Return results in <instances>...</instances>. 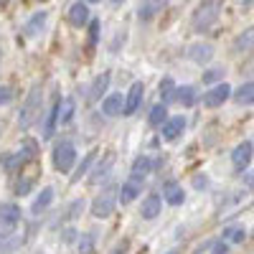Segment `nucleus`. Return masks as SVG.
I'll use <instances>...</instances> for the list:
<instances>
[{"label": "nucleus", "instance_id": "f03ea898", "mask_svg": "<svg viewBox=\"0 0 254 254\" xmlns=\"http://www.w3.org/2000/svg\"><path fill=\"white\" fill-rule=\"evenodd\" d=\"M41 110H44V92H41V84H36V87H31L23 107H20V112H18L20 130H31L33 122L41 117Z\"/></svg>", "mask_w": 254, "mask_h": 254}, {"label": "nucleus", "instance_id": "f3484780", "mask_svg": "<svg viewBox=\"0 0 254 254\" xmlns=\"http://www.w3.org/2000/svg\"><path fill=\"white\" fill-rule=\"evenodd\" d=\"M160 127H163V137L165 140H176L186 130V117H181V115L178 117H171V120H165Z\"/></svg>", "mask_w": 254, "mask_h": 254}, {"label": "nucleus", "instance_id": "c756f323", "mask_svg": "<svg viewBox=\"0 0 254 254\" xmlns=\"http://www.w3.org/2000/svg\"><path fill=\"white\" fill-rule=\"evenodd\" d=\"M56 125H59V115H56V104H54V110L49 112L46 125H44V140H51V137H54V132H56Z\"/></svg>", "mask_w": 254, "mask_h": 254}, {"label": "nucleus", "instance_id": "39448f33", "mask_svg": "<svg viewBox=\"0 0 254 254\" xmlns=\"http://www.w3.org/2000/svg\"><path fill=\"white\" fill-rule=\"evenodd\" d=\"M231 97V87L226 81H221V84H214L208 92H203V107H208V110H216V107H221V104L226 102Z\"/></svg>", "mask_w": 254, "mask_h": 254}, {"label": "nucleus", "instance_id": "c9c22d12", "mask_svg": "<svg viewBox=\"0 0 254 254\" xmlns=\"http://www.w3.org/2000/svg\"><path fill=\"white\" fill-rule=\"evenodd\" d=\"M224 79V69H208L206 74H203V84H216V81H221Z\"/></svg>", "mask_w": 254, "mask_h": 254}, {"label": "nucleus", "instance_id": "dca6fc26", "mask_svg": "<svg viewBox=\"0 0 254 254\" xmlns=\"http://www.w3.org/2000/svg\"><path fill=\"white\" fill-rule=\"evenodd\" d=\"M110 81H112V74H110V71H102V74L92 81V87H89V102H99L102 94L110 89Z\"/></svg>", "mask_w": 254, "mask_h": 254}, {"label": "nucleus", "instance_id": "f8f14e48", "mask_svg": "<svg viewBox=\"0 0 254 254\" xmlns=\"http://www.w3.org/2000/svg\"><path fill=\"white\" fill-rule=\"evenodd\" d=\"M46 20H49V13L46 10H36L31 18H28V23H26V36L28 38H36V36H41L44 33V28H46Z\"/></svg>", "mask_w": 254, "mask_h": 254}, {"label": "nucleus", "instance_id": "2eb2a0df", "mask_svg": "<svg viewBox=\"0 0 254 254\" xmlns=\"http://www.w3.org/2000/svg\"><path fill=\"white\" fill-rule=\"evenodd\" d=\"M165 3H168V0H142L140 8H137V18L147 23V20H153L165 8Z\"/></svg>", "mask_w": 254, "mask_h": 254}, {"label": "nucleus", "instance_id": "423d86ee", "mask_svg": "<svg viewBox=\"0 0 254 254\" xmlns=\"http://www.w3.org/2000/svg\"><path fill=\"white\" fill-rule=\"evenodd\" d=\"M142 97H145V84L142 81H135L132 87H130V92H127V97H125V104H122V115H135L137 110H140V104H142Z\"/></svg>", "mask_w": 254, "mask_h": 254}, {"label": "nucleus", "instance_id": "aec40b11", "mask_svg": "<svg viewBox=\"0 0 254 254\" xmlns=\"http://www.w3.org/2000/svg\"><path fill=\"white\" fill-rule=\"evenodd\" d=\"M231 97L237 99L239 107H252V102H254V84L252 81H244L237 92L231 89Z\"/></svg>", "mask_w": 254, "mask_h": 254}, {"label": "nucleus", "instance_id": "bb28decb", "mask_svg": "<svg viewBox=\"0 0 254 254\" xmlns=\"http://www.w3.org/2000/svg\"><path fill=\"white\" fill-rule=\"evenodd\" d=\"M165 120H168V107L160 102V104H155V107L150 110V117H147V122H150V127H160Z\"/></svg>", "mask_w": 254, "mask_h": 254}, {"label": "nucleus", "instance_id": "79ce46f5", "mask_svg": "<svg viewBox=\"0 0 254 254\" xmlns=\"http://www.w3.org/2000/svg\"><path fill=\"white\" fill-rule=\"evenodd\" d=\"M112 3H115V5H120V3H125V0H112Z\"/></svg>", "mask_w": 254, "mask_h": 254}, {"label": "nucleus", "instance_id": "c85d7f7f", "mask_svg": "<svg viewBox=\"0 0 254 254\" xmlns=\"http://www.w3.org/2000/svg\"><path fill=\"white\" fill-rule=\"evenodd\" d=\"M94 231H87V234H81L79 237V254H94Z\"/></svg>", "mask_w": 254, "mask_h": 254}, {"label": "nucleus", "instance_id": "4468645a", "mask_svg": "<svg viewBox=\"0 0 254 254\" xmlns=\"http://www.w3.org/2000/svg\"><path fill=\"white\" fill-rule=\"evenodd\" d=\"M160 208H163L160 196H158V193H150V196L142 201V206H140V216H142L145 221H153V219H158Z\"/></svg>", "mask_w": 254, "mask_h": 254}, {"label": "nucleus", "instance_id": "4c0bfd02", "mask_svg": "<svg viewBox=\"0 0 254 254\" xmlns=\"http://www.w3.org/2000/svg\"><path fill=\"white\" fill-rule=\"evenodd\" d=\"M84 211V198H76L71 206H69V214H66V219H76L79 214Z\"/></svg>", "mask_w": 254, "mask_h": 254}, {"label": "nucleus", "instance_id": "393cba45", "mask_svg": "<svg viewBox=\"0 0 254 254\" xmlns=\"http://www.w3.org/2000/svg\"><path fill=\"white\" fill-rule=\"evenodd\" d=\"M147 173H153V160L147 155H137L132 160V176L135 178H145Z\"/></svg>", "mask_w": 254, "mask_h": 254}, {"label": "nucleus", "instance_id": "cd10ccee", "mask_svg": "<svg viewBox=\"0 0 254 254\" xmlns=\"http://www.w3.org/2000/svg\"><path fill=\"white\" fill-rule=\"evenodd\" d=\"M160 99H163V104H168L171 99H176V81H173L171 76H165V79L160 81Z\"/></svg>", "mask_w": 254, "mask_h": 254}, {"label": "nucleus", "instance_id": "9b49d317", "mask_svg": "<svg viewBox=\"0 0 254 254\" xmlns=\"http://www.w3.org/2000/svg\"><path fill=\"white\" fill-rule=\"evenodd\" d=\"M188 59L193 64H198V66H206V64L214 59V46L211 44H193L188 49Z\"/></svg>", "mask_w": 254, "mask_h": 254}, {"label": "nucleus", "instance_id": "72a5a7b5", "mask_svg": "<svg viewBox=\"0 0 254 254\" xmlns=\"http://www.w3.org/2000/svg\"><path fill=\"white\" fill-rule=\"evenodd\" d=\"M99 28H102L99 20H89V41H87V49H89V51H94V49H97V41H99Z\"/></svg>", "mask_w": 254, "mask_h": 254}, {"label": "nucleus", "instance_id": "0eeeda50", "mask_svg": "<svg viewBox=\"0 0 254 254\" xmlns=\"http://www.w3.org/2000/svg\"><path fill=\"white\" fill-rule=\"evenodd\" d=\"M142 193V178H130L127 183H122V188H120V196H117V201L122 203V206H127V203H132L137 196Z\"/></svg>", "mask_w": 254, "mask_h": 254}, {"label": "nucleus", "instance_id": "a211bd4d", "mask_svg": "<svg viewBox=\"0 0 254 254\" xmlns=\"http://www.w3.org/2000/svg\"><path fill=\"white\" fill-rule=\"evenodd\" d=\"M163 198L171 203V206H181V203L186 201V193H183V188H181L176 181H168V183L163 186Z\"/></svg>", "mask_w": 254, "mask_h": 254}, {"label": "nucleus", "instance_id": "473e14b6", "mask_svg": "<svg viewBox=\"0 0 254 254\" xmlns=\"http://www.w3.org/2000/svg\"><path fill=\"white\" fill-rule=\"evenodd\" d=\"M224 239L234 242V244H244L247 242V229H224Z\"/></svg>", "mask_w": 254, "mask_h": 254}, {"label": "nucleus", "instance_id": "20e7f679", "mask_svg": "<svg viewBox=\"0 0 254 254\" xmlns=\"http://www.w3.org/2000/svg\"><path fill=\"white\" fill-rule=\"evenodd\" d=\"M117 208V196H115V188H107L104 193H99L92 201V216L94 219H110Z\"/></svg>", "mask_w": 254, "mask_h": 254}, {"label": "nucleus", "instance_id": "4be33fe9", "mask_svg": "<svg viewBox=\"0 0 254 254\" xmlns=\"http://www.w3.org/2000/svg\"><path fill=\"white\" fill-rule=\"evenodd\" d=\"M122 104H125L122 94H110V97H104V102H102V112L107 117H117V115H122Z\"/></svg>", "mask_w": 254, "mask_h": 254}, {"label": "nucleus", "instance_id": "5701e85b", "mask_svg": "<svg viewBox=\"0 0 254 254\" xmlns=\"http://www.w3.org/2000/svg\"><path fill=\"white\" fill-rule=\"evenodd\" d=\"M74 107H76V104H74L71 97H64V99L56 102V115H59V122H61V125H69V122H71Z\"/></svg>", "mask_w": 254, "mask_h": 254}, {"label": "nucleus", "instance_id": "2f4dec72", "mask_svg": "<svg viewBox=\"0 0 254 254\" xmlns=\"http://www.w3.org/2000/svg\"><path fill=\"white\" fill-rule=\"evenodd\" d=\"M20 153L26 155V160H28V163H31V160H36V158H38V142H36V140H31V137H28V140H23V145H20Z\"/></svg>", "mask_w": 254, "mask_h": 254}, {"label": "nucleus", "instance_id": "b1692460", "mask_svg": "<svg viewBox=\"0 0 254 254\" xmlns=\"http://www.w3.org/2000/svg\"><path fill=\"white\" fill-rule=\"evenodd\" d=\"M0 163H3V168L8 173H15V171H20L28 160H26V155L20 153V150H15V153H8V155H3L0 158Z\"/></svg>", "mask_w": 254, "mask_h": 254}, {"label": "nucleus", "instance_id": "f257e3e1", "mask_svg": "<svg viewBox=\"0 0 254 254\" xmlns=\"http://www.w3.org/2000/svg\"><path fill=\"white\" fill-rule=\"evenodd\" d=\"M219 15H221V0H201L193 15H190V26L196 33H206L208 28L216 26Z\"/></svg>", "mask_w": 254, "mask_h": 254}, {"label": "nucleus", "instance_id": "7ed1b4c3", "mask_svg": "<svg viewBox=\"0 0 254 254\" xmlns=\"http://www.w3.org/2000/svg\"><path fill=\"white\" fill-rule=\"evenodd\" d=\"M51 160H54V168H56L59 173H69L71 168H74V163H76V147H74L69 140L56 142Z\"/></svg>", "mask_w": 254, "mask_h": 254}, {"label": "nucleus", "instance_id": "ea45409f", "mask_svg": "<svg viewBox=\"0 0 254 254\" xmlns=\"http://www.w3.org/2000/svg\"><path fill=\"white\" fill-rule=\"evenodd\" d=\"M127 249H130V242H127V239H122V242H120V244L112 249V254H125Z\"/></svg>", "mask_w": 254, "mask_h": 254}, {"label": "nucleus", "instance_id": "a19ab883", "mask_svg": "<svg viewBox=\"0 0 254 254\" xmlns=\"http://www.w3.org/2000/svg\"><path fill=\"white\" fill-rule=\"evenodd\" d=\"M193 183H196V188H203V186H206V178H201V176H198Z\"/></svg>", "mask_w": 254, "mask_h": 254}, {"label": "nucleus", "instance_id": "6ab92c4d", "mask_svg": "<svg viewBox=\"0 0 254 254\" xmlns=\"http://www.w3.org/2000/svg\"><path fill=\"white\" fill-rule=\"evenodd\" d=\"M51 203H54V188L46 186V188L36 196V201H33V206H31V214H33V216H41V211H46Z\"/></svg>", "mask_w": 254, "mask_h": 254}, {"label": "nucleus", "instance_id": "1a4fd4ad", "mask_svg": "<svg viewBox=\"0 0 254 254\" xmlns=\"http://www.w3.org/2000/svg\"><path fill=\"white\" fill-rule=\"evenodd\" d=\"M252 140H244V142H239L237 147H234V153H231V163H234V168L237 171H244V168H249V163H252Z\"/></svg>", "mask_w": 254, "mask_h": 254}, {"label": "nucleus", "instance_id": "7c9ffc66", "mask_svg": "<svg viewBox=\"0 0 254 254\" xmlns=\"http://www.w3.org/2000/svg\"><path fill=\"white\" fill-rule=\"evenodd\" d=\"M94 158H97V150H92V153H87V158H84L81 163H79V168H76V176L71 178L74 183L81 178V176H87L89 173V168H92V163H94Z\"/></svg>", "mask_w": 254, "mask_h": 254}, {"label": "nucleus", "instance_id": "58836bf2", "mask_svg": "<svg viewBox=\"0 0 254 254\" xmlns=\"http://www.w3.org/2000/svg\"><path fill=\"white\" fill-rule=\"evenodd\" d=\"M211 254H229V244L221 239V242H216L214 247H211Z\"/></svg>", "mask_w": 254, "mask_h": 254}, {"label": "nucleus", "instance_id": "a878e982", "mask_svg": "<svg viewBox=\"0 0 254 254\" xmlns=\"http://www.w3.org/2000/svg\"><path fill=\"white\" fill-rule=\"evenodd\" d=\"M252 41H254V28H247L244 33H239V36L234 38V51H237V54L252 51Z\"/></svg>", "mask_w": 254, "mask_h": 254}, {"label": "nucleus", "instance_id": "f704fd0d", "mask_svg": "<svg viewBox=\"0 0 254 254\" xmlns=\"http://www.w3.org/2000/svg\"><path fill=\"white\" fill-rule=\"evenodd\" d=\"M33 183H36V181H33L31 176H26V178H20V181H18V186H15V193H18V196H26V193H31V188H33Z\"/></svg>", "mask_w": 254, "mask_h": 254}, {"label": "nucleus", "instance_id": "e433bc0d", "mask_svg": "<svg viewBox=\"0 0 254 254\" xmlns=\"http://www.w3.org/2000/svg\"><path fill=\"white\" fill-rule=\"evenodd\" d=\"M13 97H15V92L10 87H5V84H0V107H3V104H10Z\"/></svg>", "mask_w": 254, "mask_h": 254}, {"label": "nucleus", "instance_id": "37998d69", "mask_svg": "<svg viewBox=\"0 0 254 254\" xmlns=\"http://www.w3.org/2000/svg\"><path fill=\"white\" fill-rule=\"evenodd\" d=\"M84 3H99V0H84Z\"/></svg>", "mask_w": 254, "mask_h": 254}, {"label": "nucleus", "instance_id": "c03bdc74", "mask_svg": "<svg viewBox=\"0 0 254 254\" xmlns=\"http://www.w3.org/2000/svg\"><path fill=\"white\" fill-rule=\"evenodd\" d=\"M0 61H3V51H0Z\"/></svg>", "mask_w": 254, "mask_h": 254}, {"label": "nucleus", "instance_id": "9d476101", "mask_svg": "<svg viewBox=\"0 0 254 254\" xmlns=\"http://www.w3.org/2000/svg\"><path fill=\"white\" fill-rule=\"evenodd\" d=\"M0 224H3L5 229H13V226L20 224V208H18V203H13V201H3V203H0Z\"/></svg>", "mask_w": 254, "mask_h": 254}, {"label": "nucleus", "instance_id": "ddd939ff", "mask_svg": "<svg viewBox=\"0 0 254 254\" xmlns=\"http://www.w3.org/2000/svg\"><path fill=\"white\" fill-rule=\"evenodd\" d=\"M69 23L81 28L89 23V3H81V0H76V3L69 8Z\"/></svg>", "mask_w": 254, "mask_h": 254}, {"label": "nucleus", "instance_id": "6e6552de", "mask_svg": "<svg viewBox=\"0 0 254 254\" xmlns=\"http://www.w3.org/2000/svg\"><path fill=\"white\" fill-rule=\"evenodd\" d=\"M115 160H117V155L110 150L107 155H104V160H99V163H97V168L92 171V176H89V183H92V186H99L104 178L110 176V171H112V168H115Z\"/></svg>", "mask_w": 254, "mask_h": 254}, {"label": "nucleus", "instance_id": "412c9836", "mask_svg": "<svg viewBox=\"0 0 254 254\" xmlns=\"http://www.w3.org/2000/svg\"><path fill=\"white\" fill-rule=\"evenodd\" d=\"M176 99L183 104V107H193L198 102V89L193 84H186V87H176Z\"/></svg>", "mask_w": 254, "mask_h": 254}]
</instances>
